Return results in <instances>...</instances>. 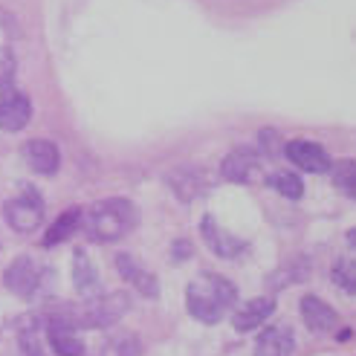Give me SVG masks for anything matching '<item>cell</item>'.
<instances>
[{"instance_id": "cell-1", "label": "cell", "mask_w": 356, "mask_h": 356, "mask_svg": "<svg viewBox=\"0 0 356 356\" xmlns=\"http://www.w3.org/2000/svg\"><path fill=\"white\" fill-rule=\"evenodd\" d=\"M235 298H238V290L232 281H226L223 275H215V273H203L188 284L186 307L197 322L218 325L220 318L232 310Z\"/></svg>"}, {"instance_id": "cell-2", "label": "cell", "mask_w": 356, "mask_h": 356, "mask_svg": "<svg viewBox=\"0 0 356 356\" xmlns=\"http://www.w3.org/2000/svg\"><path fill=\"white\" fill-rule=\"evenodd\" d=\"M136 223H139V211L124 197L102 200L87 211V235L99 243H113L124 238Z\"/></svg>"}, {"instance_id": "cell-3", "label": "cell", "mask_w": 356, "mask_h": 356, "mask_svg": "<svg viewBox=\"0 0 356 356\" xmlns=\"http://www.w3.org/2000/svg\"><path fill=\"white\" fill-rule=\"evenodd\" d=\"M131 310V296L128 293H111V296H96L87 298L81 307L61 310L52 316L49 322H61L67 327H111Z\"/></svg>"}, {"instance_id": "cell-4", "label": "cell", "mask_w": 356, "mask_h": 356, "mask_svg": "<svg viewBox=\"0 0 356 356\" xmlns=\"http://www.w3.org/2000/svg\"><path fill=\"white\" fill-rule=\"evenodd\" d=\"M3 215L15 232H35V229L44 223V203L32 188H26V194L6 203Z\"/></svg>"}, {"instance_id": "cell-5", "label": "cell", "mask_w": 356, "mask_h": 356, "mask_svg": "<svg viewBox=\"0 0 356 356\" xmlns=\"http://www.w3.org/2000/svg\"><path fill=\"white\" fill-rule=\"evenodd\" d=\"M220 174L226 177L229 183H258L264 177V163H261V154L252 148H235L232 154H226V159L220 163Z\"/></svg>"}, {"instance_id": "cell-6", "label": "cell", "mask_w": 356, "mask_h": 356, "mask_svg": "<svg viewBox=\"0 0 356 356\" xmlns=\"http://www.w3.org/2000/svg\"><path fill=\"white\" fill-rule=\"evenodd\" d=\"M284 154H287L290 163H296L301 171H310V174H325L330 171V156L322 145H316L310 139H293L284 145Z\"/></svg>"}, {"instance_id": "cell-7", "label": "cell", "mask_w": 356, "mask_h": 356, "mask_svg": "<svg viewBox=\"0 0 356 356\" xmlns=\"http://www.w3.org/2000/svg\"><path fill=\"white\" fill-rule=\"evenodd\" d=\"M168 186L174 188V194L180 200L191 203V200H197L200 194H206L209 188V177L203 168H191V165H183V168H177L168 174Z\"/></svg>"}, {"instance_id": "cell-8", "label": "cell", "mask_w": 356, "mask_h": 356, "mask_svg": "<svg viewBox=\"0 0 356 356\" xmlns=\"http://www.w3.org/2000/svg\"><path fill=\"white\" fill-rule=\"evenodd\" d=\"M301 318H305V325L313 333H330V330H336V325H339V313L318 296L301 298Z\"/></svg>"}, {"instance_id": "cell-9", "label": "cell", "mask_w": 356, "mask_h": 356, "mask_svg": "<svg viewBox=\"0 0 356 356\" xmlns=\"http://www.w3.org/2000/svg\"><path fill=\"white\" fill-rule=\"evenodd\" d=\"M200 232H203V241L209 243V249H211L215 255H220V258H238L243 249H246V241L229 235L223 226L215 223V218H203Z\"/></svg>"}, {"instance_id": "cell-10", "label": "cell", "mask_w": 356, "mask_h": 356, "mask_svg": "<svg viewBox=\"0 0 356 356\" xmlns=\"http://www.w3.org/2000/svg\"><path fill=\"white\" fill-rule=\"evenodd\" d=\"M24 159H26V165L32 171H38L44 177L56 174L58 165H61V154L49 139H29L24 145Z\"/></svg>"}, {"instance_id": "cell-11", "label": "cell", "mask_w": 356, "mask_h": 356, "mask_svg": "<svg viewBox=\"0 0 356 356\" xmlns=\"http://www.w3.org/2000/svg\"><path fill=\"white\" fill-rule=\"evenodd\" d=\"M273 313H275V301L273 298H249V301H243V305L235 310L232 327L238 333H249V330L261 327Z\"/></svg>"}, {"instance_id": "cell-12", "label": "cell", "mask_w": 356, "mask_h": 356, "mask_svg": "<svg viewBox=\"0 0 356 356\" xmlns=\"http://www.w3.org/2000/svg\"><path fill=\"white\" fill-rule=\"evenodd\" d=\"M32 119V104L24 93H6L0 99V128L15 134V131H24Z\"/></svg>"}, {"instance_id": "cell-13", "label": "cell", "mask_w": 356, "mask_h": 356, "mask_svg": "<svg viewBox=\"0 0 356 356\" xmlns=\"http://www.w3.org/2000/svg\"><path fill=\"white\" fill-rule=\"evenodd\" d=\"M38 281H41V273H38V266H35L32 258L21 255V258H15L9 264V270H6V287L15 296H32L35 287H38Z\"/></svg>"}, {"instance_id": "cell-14", "label": "cell", "mask_w": 356, "mask_h": 356, "mask_svg": "<svg viewBox=\"0 0 356 356\" xmlns=\"http://www.w3.org/2000/svg\"><path fill=\"white\" fill-rule=\"evenodd\" d=\"M293 348H296L293 330L287 325H275L258 336L255 356H293Z\"/></svg>"}, {"instance_id": "cell-15", "label": "cell", "mask_w": 356, "mask_h": 356, "mask_svg": "<svg viewBox=\"0 0 356 356\" xmlns=\"http://www.w3.org/2000/svg\"><path fill=\"white\" fill-rule=\"evenodd\" d=\"M116 270L122 273L124 281H131L142 296H148V298H156V296H159L156 278H154L148 270H142V264H139L134 255H116Z\"/></svg>"}, {"instance_id": "cell-16", "label": "cell", "mask_w": 356, "mask_h": 356, "mask_svg": "<svg viewBox=\"0 0 356 356\" xmlns=\"http://www.w3.org/2000/svg\"><path fill=\"white\" fill-rule=\"evenodd\" d=\"M73 284H76L79 296H84V298H96L99 287H102L93 261L87 258V252H81V249H76V255H73Z\"/></svg>"}, {"instance_id": "cell-17", "label": "cell", "mask_w": 356, "mask_h": 356, "mask_svg": "<svg viewBox=\"0 0 356 356\" xmlns=\"http://www.w3.org/2000/svg\"><path fill=\"white\" fill-rule=\"evenodd\" d=\"M47 339H49V348L58 356H81L84 353V342L76 336V330L61 325V322L47 325Z\"/></svg>"}, {"instance_id": "cell-18", "label": "cell", "mask_w": 356, "mask_h": 356, "mask_svg": "<svg viewBox=\"0 0 356 356\" xmlns=\"http://www.w3.org/2000/svg\"><path fill=\"white\" fill-rule=\"evenodd\" d=\"M330 177H333V186L339 188L345 197L356 200V163H353V159L330 163Z\"/></svg>"}, {"instance_id": "cell-19", "label": "cell", "mask_w": 356, "mask_h": 356, "mask_svg": "<svg viewBox=\"0 0 356 356\" xmlns=\"http://www.w3.org/2000/svg\"><path fill=\"white\" fill-rule=\"evenodd\" d=\"M79 223H81V211L79 209H70V211H64V215L49 226V232L44 235V243L47 246H56V243H61V241H67L70 235L79 229Z\"/></svg>"}, {"instance_id": "cell-20", "label": "cell", "mask_w": 356, "mask_h": 356, "mask_svg": "<svg viewBox=\"0 0 356 356\" xmlns=\"http://www.w3.org/2000/svg\"><path fill=\"white\" fill-rule=\"evenodd\" d=\"M266 183H270L281 197H287V200H298L301 194H305V183H301L298 174H293V171H275Z\"/></svg>"}, {"instance_id": "cell-21", "label": "cell", "mask_w": 356, "mask_h": 356, "mask_svg": "<svg viewBox=\"0 0 356 356\" xmlns=\"http://www.w3.org/2000/svg\"><path fill=\"white\" fill-rule=\"evenodd\" d=\"M99 356H139V339L134 333H116L102 345Z\"/></svg>"}, {"instance_id": "cell-22", "label": "cell", "mask_w": 356, "mask_h": 356, "mask_svg": "<svg viewBox=\"0 0 356 356\" xmlns=\"http://www.w3.org/2000/svg\"><path fill=\"white\" fill-rule=\"evenodd\" d=\"M333 281L339 284L345 293H356V261H350V258L336 261V266H333Z\"/></svg>"}, {"instance_id": "cell-23", "label": "cell", "mask_w": 356, "mask_h": 356, "mask_svg": "<svg viewBox=\"0 0 356 356\" xmlns=\"http://www.w3.org/2000/svg\"><path fill=\"white\" fill-rule=\"evenodd\" d=\"M188 252H191V246H188L186 241H177V243H174V261H186Z\"/></svg>"}, {"instance_id": "cell-24", "label": "cell", "mask_w": 356, "mask_h": 356, "mask_svg": "<svg viewBox=\"0 0 356 356\" xmlns=\"http://www.w3.org/2000/svg\"><path fill=\"white\" fill-rule=\"evenodd\" d=\"M348 243L356 249V229H350V232H348Z\"/></svg>"}]
</instances>
